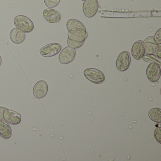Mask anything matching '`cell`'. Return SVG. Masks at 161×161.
<instances>
[{"instance_id":"cell-1","label":"cell","mask_w":161,"mask_h":161,"mask_svg":"<svg viewBox=\"0 0 161 161\" xmlns=\"http://www.w3.org/2000/svg\"><path fill=\"white\" fill-rule=\"evenodd\" d=\"M16 28L25 33H30L33 31L34 25L31 19L24 15H19L14 19Z\"/></svg>"},{"instance_id":"cell-2","label":"cell","mask_w":161,"mask_h":161,"mask_svg":"<svg viewBox=\"0 0 161 161\" xmlns=\"http://www.w3.org/2000/svg\"><path fill=\"white\" fill-rule=\"evenodd\" d=\"M84 75L87 80L96 84L102 83L105 80L104 74L97 69H86L84 71Z\"/></svg>"},{"instance_id":"cell-3","label":"cell","mask_w":161,"mask_h":161,"mask_svg":"<svg viewBox=\"0 0 161 161\" xmlns=\"http://www.w3.org/2000/svg\"><path fill=\"white\" fill-rule=\"evenodd\" d=\"M131 58L130 53L127 51L120 53L116 61V66L120 72L126 71L130 64Z\"/></svg>"},{"instance_id":"cell-4","label":"cell","mask_w":161,"mask_h":161,"mask_svg":"<svg viewBox=\"0 0 161 161\" xmlns=\"http://www.w3.org/2000/svg\"><path fill=\"white\" fill-rule=\"evenodd\" d=\"M146 74L150 81L156 82L159 80L161 76L160 65L156 62L150 63L147 67Z\"/></svg>"},{"instance_id":"cell-5","label":"cell","mask_w":161,"mask_h":161,"mask_svg":"<svg viewBox=\"0 0 161 161\" xmlns=\"http://www.w3.org/2000/svg\"><path fill=\"white\" fill-rule=\"evenodd\" d=\"M97 0H85L83 4V11L86 17L91 18L96 15L98 10Z\"/></svg>"},{"instance_id":"cell-6","label":"cell","mask_w":161,"mask_h":161,"mask_svg":"<svg viewBox=\"0 0 161 161\" xmlns=\"http://www.w3.org/2000/svg\"><path fill=\"white\" fill-rule=\"evenodd\" d=\"M62 50V46L58 43L48 44L41 48L40 53L45 57H51L57 55Z\"/></svg>"},{"instance_id":"cell-7","label":"cell","mask_w":161,"mask_h":161,"mask_svg":"<svg viewBox=\"0 0 161 161\" xmlns=\"http://www.w3.org/2000/svg\"><path fill=\"white\" fill-rule=\"evenodd\" d=\"M76 56V50L69 47L64 48L60 53L59 61L63 64H68L71 63Z\"/></svg>"},{"instance_id":"cell-8","label":"cell","mask_w":161,"mask_h":161,"mask_svg":"<svg viewBox=\"0 0 161 161\" xmlns=\"http://www.w3.org/2000/svg\"><path fill=\"white\" fill-rule=\"evenodd\" d=\"M48 90V86L47 82L43 80L38 81L34 86V96L37 99L43 98L47 94Z\"/></svg>"},{"instance_id":"cell-9","label":"cell","mask_w":161,"mask_h":161,"mask_svg":"<svg viewBox=\"0 0 161 161\" xmlns=\"http://www.w3.org/2000/svg\"><path fill=\"white\" fill-rule=\"evenodd\" d=\"M3 119L12 125H18L21 121V115L15 111L6 108L3 113Z\"/></svg>"},{"instance_id":"cell-10","label":"cell","mask_w":161,"mask_h":161,"mask_svg":"<svg viewBox=\"0 0 161 161\" xmlns=\"http://www.w3.org/2000/svg\"><path fill=\"white\" fill-rule=\"evenodd\" d=\"M43 15L46 21L52 24L58 23L62 18L61 14L57 10L52 8L44 10Z\"/></svg>"},{"instance_id":"cell-11","label":"cell","mask_w":161,"mask_h":161,"mask_svg":"<svg viewBox=\"0 0 161 161\" xmlns=\"http://www.w3.org/2000/svg\"><path fill=\"white\" fill-rule=\"evenodd\" d=\"M131 54L135 60H139L145 54L144 42L141 40L136 41L131 48Z\"/></svg>"},{"instance_id":"cell-12","label":"cell","mask_w":161,"mask_h":161,"mask_svg":"<svg viewBox=\"0 0 161 161\" xmlns=\"http://www.w3.org/2000/svg\"><path fill=\"white\" fill-rule=\"evenodd\" d=\"M143 42L145 49V54H153L156 53L159 45L156 44L153 36H148L145 39Z\"/></svg>"},{"instance_id":"cell-13","label":"cell","mask_w":161,"mask_h":161,"mask_svg":"<svg viewBox=\"0 0 161 161\" xmlns=\"http://www.w3.org/2000/svg\"><path fill=\"white\" fill-rule=\"evenodd\" d=\"M68 38L78 42L85 41L88 37V33L86 31L83 30H78L76 31H69Z\"/></svg>"},{"instance_id":"cell-14","label":"cell","mask_w":161,"mask_h":161,"mask_svg":"<svg viewBox=\"0 0 161 161\" xmlns=\"http://www.w3.org/2000/svg\"><path fill=\"white\" fill-rule=\"evenodd\" d=\"M10 37L11 41L14 44H21L26 38V33L17 28H14L10 32Z\"/></svg>"},{"instance_id":"cell-15","label":"cell","mask_w":161,"mask_h":161,"mask_svg":"<svg viewBox=\"0 0 161 161\" xmlns=\"http://www.w3.org/2000/svg\"><path fill=\"white\" fill-rule=\"evenodd\" d=\"M13 131L11 126L5 120H0V136L4 139L11 138Z\"/></svg>"},{"instance_id":"cell-16","label":"cell","mask_w":161,"mask_h":161,"mask_svg":"<svg viewBox=\"0 0 161 161\" xmlns=\"http://www.w3.org/2000/svg\"><path fill=\"white\" fill-rule=\"evenodd\" d=\"M66 28L68 31H76L78 30H83L86 31V27L80 20L76 19H70L67 22Z\"/></svg>"},{"instance_id":"cell-17","label":"cell","mask_w":161,"mask_h":161,"mask_svg":"<svg viewBox=\"0 0 161 161\" xmlns=\"http://www.w3.org/2000/svg\"><path fill=\"white\" fill-rule=\"evenodd\" d=\"M149 117L153 121L156 123L161 122V111L159 108H153L149 110L148 113Z\"/></svg>"},{"instance_id":"cell-18","label":"cell","mask_w":161,"mask_h":161,"mask_svg":"<svg viewBox=\"0 0 161 161\" xmlns=\"http://www.w3.org/2000/svg\"><path fill=\"white\" fill-rule=\"evenodd\" d=\"M84 43L85 41L80 42L71 40L68 38L67 39V44L69 47L71 48L74 49L81 47L84 44Z\"/></svg>"},{"instance_id":"cell-19","label":"cell","mask_w":161,"mask_h":161,"mask_svg":"<svg viewBox=\"0 0 161 161\" xmlns=\"http://www.w3.org/2000/svg\"><path fill=\"white\" fill-rule=\"evenodd\" d=\"M61 0H44V3L47 7L53 8L56 7L60 3Z\"/></svg>"},{"instance_id":"cell-20","label":"cell","mask_w":161,"mask_h":161,"mask_svg":"<svg viewBox=\"0 0 161 161\" xmlns=\"http://www.w3.org/2000/svg\"><path fill=\"white\" fill-rule=\"evenodd\" d=\"M154 41L156 42V44L158 45H160L161 44V29H159L158 31L155 33L154 35Z\"/></svg>"},{"instance_id":"cell-21","label":"cell","mask_w":161,"mask_h":161,"mask_svg":"<svg viewBox=\"0 0 161 161\" xmlns=\"http://www.w3.org/2000/svg\"><path fill=\"white\" fill-rule=\"evenodd\" d=\"M161 128H156L155 129L154 131V136L155 137V139L156 141L159 143L161 144Z\"/></svg>"},{"instance_id":"cell-22","label":"cell","mask_w":161,"mask_h":161,"mask_svg":"<svg viewBox=\"0 0 161 161\" xmlns=\"http://www.w3.org/2000/svg\"><path fill=\"white\" fill-rule=\"evenodd\" d=\"M6 109L5 107L0 106V120L3 119V113Z\"/></svg>"},{"instance_id":"cell-23","label":"cell","mask_w":161,"mask_h":161,"mask_svg":"<svg viewBox=\"0 0 161 161\" xmlns=\"http://www.w3.org/2000/svg\"><path fill=\"white\" fill-rule=\"evenodd\" d=\"M156 55H157V57L159 58V59H161V47L159 46V47L157 49V51L156 52Z\"/></svg>"},{"instance_id":"cell-24","label":"cell","mask_w":161,"mask_h":161,"mask_svg":"<svg viewBox=\"0 0 161 161\" xmlns=\"http://www.w3.org/2000/svg\"><path fill=\"white\" fill-rule=\"evenodd\" d=\"M2 63V60L1 56H0V66L1 65Z\"/></svg>"},{"instance_id":"cell-25","label":"cell","mask_w":161,"mask_h":161,"mask_svg":"<svg viewBox=\"0 0 161 161\" xmlns=\"http://www.w3.org/2000/svg\"><path fill=\"white\" fill-rule=\"evenodd\" d=\"M81 1H85V0H81Z\"/></svg>"}]
</instances>
